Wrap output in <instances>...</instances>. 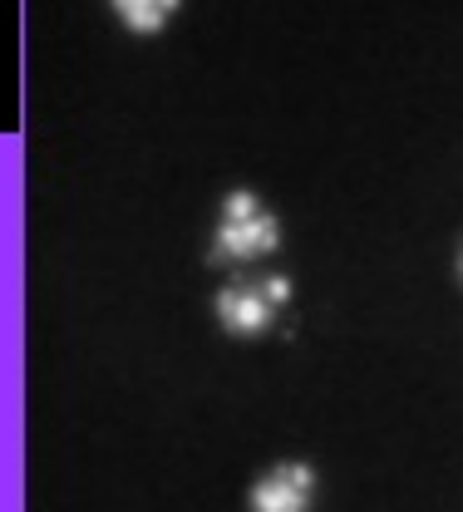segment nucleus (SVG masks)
Masks as SVG:
<instances>
[{
    "mask_svg": "<svg viewBox=\"0 0 463 512\" xmlns=\"http://www.w3.org/2000/svg\"><path fill=\"white\" fill-rule=\"evenodd\" d=\"M286 296H291V286L281 276H252V281H237V286L222 291L217 316L232 335H262L266 325L286 311Z\"/></svg>",
    "mask_w": 463,
    "mask_h": 512,
    "instance_id": "obj_1",
    "label": "nucleus"
},
{
    "mask_svg": "<svg viewBox=\"0 0 463 512\" xmlns=\"http://www.w3.org/2000/svg\"><path fill=\"white\" fill-rule=\"evenodd\" d=\"M281 242V227L276 217L266 212L257 197H232L227 202V217L217 227V256L227 261H257V256H271Z\"/></svg>",
    "mask_w": 463,
    "mask_h": 512,
    "instance_id": "obj_2",
    "label": "nucleus"
},
{
    "mask_svg": "<svg viewBox=\"0 0 463 512\" xmlns=\"http://www.w3.org/2000/svg\"><path fill=\"white\" fill-rule=\"evenodd\" d=\"M316 508V473L306 463H276L252 488V512H311Z\"/></svg>",
    "mask_w": 463,
    "mask_h": 512,
    "instance_id": "obj_3",
    "label": "nucleus"
},
{
    "mask_svg": "<svg viewBox=\"0 0 463 512\" xmlns=\"http://www.w3.org/2000/svg\"><path fill=\"white\" fill-rule=\"evenodd\" d=\"M114 5H119V15L129 20L133 30H163V20L173 15L178 0H114Z\"/></svg>",
    "mask_w": 463,
    "mask_h": 512,
    "instance_id": "obj_4",
    "label": "nucleus"
},
{
    "mask_svg": "<svg viewBox=\"0 0 463 512\" xmlns=\"http://www.w3.org/2000/svg\"><path fill=\"white\" fill-rule=\"evenodd\" d=\"M459 276H463V252H459Z\"/></svg>",
    "mask_w": 463,
    "mask_h": 512,
    "instance_id": "obj_5",
    "label": "nucleus"
}]
</instances>
